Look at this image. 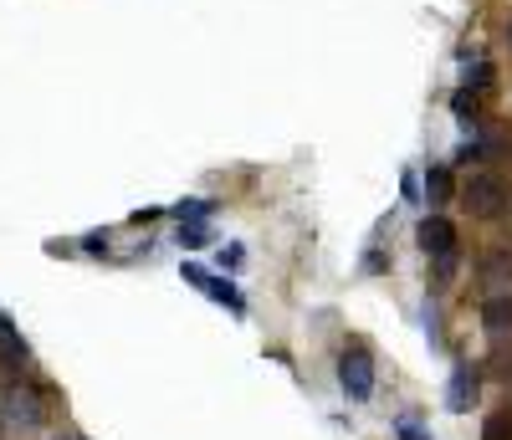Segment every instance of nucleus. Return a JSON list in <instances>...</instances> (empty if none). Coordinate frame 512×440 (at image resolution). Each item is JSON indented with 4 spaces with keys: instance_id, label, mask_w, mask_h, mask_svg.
<instances>
[{
    "instance_id": "obj_16",
    "label": "nucleus",
    "mask_w": 512,
    "mask_h": 440,
    "mask_svg": "<svg viewBox=\"0 0 512 440\" xmlns=\"http://www.w3.org/2000/svg\"><path fill=\"white\" fill-rule=\"evenodd\" d=\"M456 272H461V251H456V256H436V261H431V287L446 292V287L456 282Z\"/></svg>"
},
{
    "instance_id": "obj_24",
    "label": "nucleus",
    "mask_w": 512,
    "mask_h": 440,
    "mask_svg": "<svg viewBox=\"0 0 512 440\" xmlns=\"http://www.w3.org/2000/svg\"><path fill=\"white\" fill-rule=\"evenodd\" d=\"M502 41H507V52H512V16H507V26H502Z\"/></svg>"
},
{
    "instance_id": "obj_20",
    "label": "nucleus",
    "mask_w": 512,
    "mask_h": 440,
    "mask_svg": "<svg viewBox=\"0 0 512 440\" xmlns=\"http://www.w3.org/2000/svg\"><path fill=\"white\" fill-rule=\"evenodd\" d=\"M359 272H364V277H384V272H390V256H384V251L374 246V251L359 261Z\"/></svg>"
},
{
    "instance_id": "obj_17",
    "label": "nucleus",
    "mask_w": 512,
    "mask_h": 440,
    "mask_svg": "<svg viewBox=\"0 0 512 440\" xmlns=\"http://www.w3.org/2000/svg\"><path fill=\"white\" fill-rule=\"evenodd\" d=\"M482 440H512V405L507 410H492L482 420Z\"/></svg>"
},
{
    "instance_id": "obj_23",
    "label": "nucleus",
    "mask_w": 512,
    "mask_h": 440,
    "mask_svg": "<svg viewBox=\"0 0 512 440\" xmlns=\"http://www.w3.org/2000/svg\"><path fill=\"white\" fill-rule=\"evenodd\" d=\"M241 261H246V251H241V246H226V251H221V267H226V272H236Z\"/></svg>"
},
{
    "instance_id": "obj_4",
    "label": "nucleus",
    "mask_w": 512,
    "mask_h": 440,
    "mask_svg": "<svg viewBox=\"0 0 512 440\" xmlns=\"http://www.w3.org/2000/svg\"><path fill=\"white\" fill-rule=\"evenodd\" d=\"M338 389H344L354 405L374 400V354H369L364 343H354V348L338 354Z\"/></svg>"
},
{
    "instance_id": "obj_2",
    "label": "nucleus",
    "mask_w": 512,
    "mask_h": 440,
    "mask_svg": "<svg viewBox=\"0 0 512 440\" xmlns=\"http://www.w3.org/2000/svg\"><path fill=\"white\" fill-rule=\"evenodd\" d=\"M461 210L472 215V220H487V226H497V220L512 215V180L502 169H477L472 180L461 185Z\"/></svg>"
},
{
    "instance_id": "obj_3",
    "label": "nucleus",
    "mask_w": 512,
    "mask_h": 440,
    "mask_svg": "<svg viewBox=\"0 0 512 440\" xmlns=\"http://www.w3.org/2000/svg\"><path fill=\"white\" fill-rule=\"evenodd\" d=\"M180 277H185V287H195L200 297H210L216 307H226L231 318H246V292H241L226 272H210V267H200V261H185Z\"/></svg>"
},
{
    "instance_id": "obj_26",
    "label": "nucleus",
    "mask_w": 512,
    "mask_h": 440,
    "mask_svg": "<svg viewBox=\"0 0 512 440\" xmlns=\"http://www.w3.org/2000/svg\"><path fill=\"white\" fill-rule=\"evenodd\" d=\"M72 440H82V435H72Z\"/></svg>"
},
{
    "instance_id": "obj_5",
    "label": "nucleus",
    "mask_w": 512,
    "mask_h": 440,
    "mask_svg": "<svg viewBox=\"0 0 512 440\" xmlns=\"http://www.w3.org/2000/svg\"><path fill=\"white\" fill-rule=\"evenodd\" d=\"M415 246L425 251V261H436V256H456L461 251V231H456V220H446L441 210H431L415 226Z\"/></svg>"
},
{
    "instance_id": "obj_25",
    "label": "nucleus",
    "mask_w": 512,
    "mask_h": 440,
    "mask_svg": "<svg viewBox=\"0 0 512 440\" xmlns=\"http://www.w3.org/2000/svg\"><path fill=\"white\" fill-rule=\"evenodd\" d=\"M6 323H11V318H6V313H0V328H6Z\"/></svg>"
},
{
    "instance_id": "obj_12",
    "label": "nucleus",
    "mask_w": 512,
    "mask_h": 440,
    "mask_svg": "<svg viewBox=\"0 0 512 440\" xmlns=\"http://www.w3.org/2000/svg\"><path fill=\"white\" fill-rule=\"evenodd\" d=\"M492 82H497V67H492L487 57H466V67H461V87H472V93H487Z\"/></svg>"
},
{
    "instance_id": "obj_14",
    "label": "nucleus",
    "mask_w": 512,
    "mask_h": 440,
    "mask_svg": "<svg viewBox=\"0 0 512 440\" xmlns=\"http://www.w3.org/2000/svg\"><path fill=\"white\" fill-rule=\"evenodd\" d=\"M175 241H180L185 251H205L210 241H216V231H210V220H180V231H175Z\"/></svg>"
},
{
    "instance_id": "obj_8",
    "label": "nucleus",
    "mask_w": 512,
    "mask_h": 440,
    "mask_svg": "<svg viewBox=\"0 0 512 440\" xmlns=\"http://www.w3.org/2000/svg\"><path fill=\"white\" fill-rule=\"evenodd\" d=\"M477 282L487 292H512V246H487L477 256Z\"/></svg>"
},
{
    "instance_id": "obj_15",
    "label": "nucleus",
    "mask_w": 512,
    "mask_h": 440,
    "mask_svg": "<svg viewBox=\"0 0 512 440\" xmlns=\"http://www.w3.org/2000/svg\"><path fill=\"white\" fill-rule=\"evenodd\" d=\"M390 430H395V440H436V435H431V425H425L420 415H410V410H405V415H395V420H390Z\"/></svg>"
},
{
    "instance_id": "obj_11",
    "label": "nucleus",
    "mask_w": 512,
    "mask_h": 440,
    "mask_svg": "<svg viewBox=\"0 0 512 440\" xmlns=\"http://www.w3.org/2000/svg\"><path fill=\"white\" fill-rule=\"evenodd\" d=\"M451 113H456V123H461V128H472V134L487 123L482 93H472V87H456V93H451Z\"/></svg>"
},
{
    "instance_id": "obj_9",
    "label": "nucleus",
    "mask_w": 512,
    "mask_h": 440,
    "mask_svg": "<svg viewBox=\"0 0 512 440\" xmlns=\"http://www.w3.org/2000/svg\"><path fill=\"white\" fill-rule=\"evenodd\" d=\"M477 318L492 338H507L512 333V292H487L482 307H477Z\"/></svg>"
},
{
    "instance_id": "obj_6",
    "label": "nucleus",
    "mask_w": 512,
    "mask_h": 440,
    "mask_svg": "<svg viewBox=\"0 0 512 440\" xmlns=\"http://www.w3.org/2000/svg\"><path fill=\"white\" fill-rule=\"evenodd\" d=\"M477 394H482V364L477 359H456L451 364V379H446V410L451 415H466L477 405Z\"/></svg>"
},
{
    "instance_id": "obj_19",
    "label": "nucleus",
    "mask_w": 512,
    "mask_h": 440,
    "mask_svg": "<svg viewBox=\"0 0 512 440\" xmlns=\"http://www.w3.org/2000/svg\"><path fill=\"white\" fill-rule=\"evenodd\" d=\"M420 323H425V338H431V348H446V333H441V313H436V307H425Z\"/></svg>"
},
{
    "instance_id": "obj_7",
    "label": "nucleus",
    "mask_w": 512,
    "mask_h": 440,
    "mask_svg": "<svg viewBox=\"0 0 512 440\" xmlns=\"http://www.w3.org/2000/svg\"><path fill=\"white\" fill-rule=\"evenodd\" d=\"M456 195H461L456 169H451V164H425V174H420V200L431 205V210H446Z\"/></svg>"
},
{
    "instance_id": "obj_22",
    "label": "nucleus",
    "mask_w": 512,
    "mask_h": 440,
    "mask_svg": "<svg viewBox=\"0 0 512 440\" xmlns=\"http://www.w3.org/2000/svg\"><path fill=\"white\" fill-rule=\"evenodd\" d=\"M82 251H88V256H108V231H88V236H82Z\"/></svg>"
},
{
    "instance_id": "obj_21",
    "label": "nucleus",
    "mask_w": 512,
    "mask_h": 440,
    "mask_svg": "<svg viewBox=\"0 0 512 440\" xmlns=\"http://www.w3.org/2000/svg\"><path fill=\"white\" fill-rule=\"evenodd\" d=\"M400 190H405V200H410V205H425V200H420V174H415V169H405V174H400Z\"/></svg>"
},
{
    "instance_id": "obj_1",
    "label": "nucleus",
    "mask_w": 512,
    "mask_h": 440,
    "mask_svg": "<svg viewBox=\"0 0 512 440\" xmlns=\"http://www.w3.org/2000/svg\"><path fill=\"white\" fill-rule=\"evenodd\" d=\"M47 420H52L47 389H36L31 379H6L0 384V430L36 435V430H47Z\"/></svg>"
},
{
    "instance_id": "obj_18",
    "label": "nucleus",
    "mask_w": 512,
    "mask_h": 440,
    "mask_svg": "<svg viewBox=\"0 0 512 440\" xmlns=\"http://www.w3.org/2000/svg\"><path fill=\"white\" fill-rule=\"evenodd\" d=\"M210 215H216V200H180L175 205V220H210Z\"/></svg>"
},
{
    "instance_id": "obj_13",
    "label": "nucleus",
    "mask_w": 512,
    "mask_h": 440,
    "mask_svg": "<svg viewBox=\"0 0 512 440\" xmlns=\"http://www.w3.org/2000/svg\"><path fill=\"white\" fill-rule=\"evenodd\" d=\"M482 374H492L502 389H512V343H497L492 354L482 359Z\"/></svg>"
},
{
    "instance_id": "obj_10",
    "label": "nucleus",
    "mask_w": 512,
    "mask_h": 440,
    "mask_svg": "<svg viewBox=\"0 0 512 440\" xmlns=\"http://www.w3.org/2000/svg\"><path fill=\"white\" fill-rule=\"evenodd\" d=\"M26 364H31V348H26V338L6 323V328H0V369H6L11 379H26Z\"/></svg>"
}]
</instances>
